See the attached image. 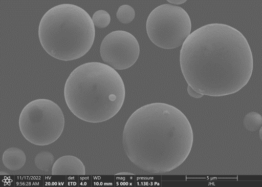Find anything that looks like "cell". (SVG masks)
I'll use <instances>...</instances> for the list:
<instances>
[{
  "instance_id": "obj_1",
  "label": "cell",
  "mask_w": 262,
  "mask_h": 187,
  "mask_svg": "<svg viewBox=\"0 0 262 187\" xmlns=\"http://www.w3.org/2000/svg\"><path fill=\"white\" fill-rule=\"evenodd\" d=\"M180 64L188 86L213 97L239 92L250 81L254 68L247 38L223 24L206 25L190 33L181 47Z\"/></svg>"
},
{
  "instance_id": "obj_2",
  "label": "cell",
  "mask_w": 262,
  "mask_h": 187,
  "mask_svg": "<svg viewBox=\"0 0 262 187\" xmlns=\"http://www.w3.org/2000/svg\"><path fill=\"white\" fill-rule=\"evenodd\" d=\"M194 141L191 124L178 108L156 102L140 107L130 116L123 133L129 160L154 174L172 171L190 154Z\"/></svg>"
},
{
  "instance_id": "obj_3",
  "label": "cell",
  "mask_w": 262,
  "mask_h": 187,
  "mask_svg": "<svg viewBox=\"0 0 262 187\" xmlns=\"http://www.w3.org/2000/svg\"><path fill=\"white\" fill-rule=\"evenodd\" d=\"M65 100L70 111L80 120L97 123L112 119L125 98L122 77L108 65L89 63L70 74L64 86Z\"/></svg>"
},
{
  "instance_id": "obj_4",
  "label": "cell",
  "mask_w": 262,
  "mask_h": 187,
  "mask_svg": "<svg viewBox=\"0 0 262 187\" xmlns=\"http://www.w3.org/2000/svg\"><path fill=\"white\" fill-rule=\"evenodd\" d=\"M38 37L50 56L72 61L83 57L92 48L95 28L85 10L64 4L53 7L44 15L39 23Z\"/></svg>"
},
{
  "instance_id": "obj_5",
  "label": "cell",
  "mask_w": 262,
  "mask_h": 187,
  "mask_svg": "<svg viewBox=\"0 0 262 187\" xmlns=\"http://www.w3.org/2000/svg\"><path fill=\"white\" fill-rule=\"evenodd\" d=\"M19 128L28 142L46 146L56 141L64 129L63 113L58 105L46 98L27 104L19 117Z\"/></svg>"
},
{
  "instance_id": "obj_6",
  "label": "cell",
  "mask_w": 262,
  "mask_h": 187,
  "mask_svg": "<svg viewBox=\"0 0 262 187\" xmlns=\"http://www.w3.org/2000/svg\"><path fill=\"white\" fill-rule=\"evenodd\" d=\"M191 22L182 7L164 4L153 10L146 22L148 37L157 46L172 49L183 45L190 34Z\"/></svg>"
},
{
  "instance_id": "obj_7",
  "label": "cell",
  "mask_w": 262,
  "mask_h": 187,
  "mask_svg": "<svg viewBox=\"0 0 262 187\" xmlns=\"http://www.w3.org/2000/svg\"><path fill=\"white\" fill-rule=\"evenodd\" d=\"M100 53L104 63L117 70H124L137 62L140 46L137 38L124 31L110 33L103 39Z\"/></svg>"
},
{
  "instance_id": "obj_8",
  "label": "cell",
  "mask_w": 262,
  "mask_h": 187,
  "mask_svg": "<svg viewBox=\"0 0 262 187\" xmlns=\"http://www.w3.org/2000/svg\"><path fill=\"white\" fill-rule=\"evenodd\" d=\"M53 175H85V167L83 163L77 157L66 155L59 157L52 167Z\"/></svg>"
},
{
  "instance_id": "obj_9",
  "label": "cell",
  "mask_w": 262,
  "mask_h": 187,
  "mask_svg": "<svg viewBox=\"0 0 262 187\" xmlns=\"http://www.w3.org/2000/svg\"><path fill=\"white\" fill-rule=\"evenodd\" d=\"M25 152L18 148L11 147L6 150L3 155V162L6 168L12 171L23 168L26 162Z\"/></svg>"
},
{
  "instance_id": "obj_10",
  "label": "cell",
  "mask_w": 262,
  "mask_h": 187,
  "mask_svg": "<svg viewBox=\"0 0 262 187\" xmlns=\"http://www.w3.org/2000/svg\"><path fill=\"white\" fill-rule=\"evenodd\" d=\"M55 161L54 156L49 152L38 153L34 160L37 168L43 172H48L52 168Z\"/></svg>"
},
{
  "instance_id": "obj_11",
  "label": "cell",
  "mask_w": 262,
  "mask_h": 187,
  "mask_svg": "<svg viewBox=\"0 0 262 187\" xmlns=\"http://www.w3.org/2000/svg\"><path fill=\"white\" fill-rule=\"evenodd\" d=\"M244 124L246 130L250 132H255L261 127V115L255 112L249 113L245 117Z\"/></svg>"
},
{
  "instance_id": "obj_12",
  "label": "cell",
  "mask_w": 262,
  "mask_h": 187,
  "mask_svg": "<svg viewBox=\"0 0 262 187\" xmlns=\"http://www.w3.org/2000/svg\"><path fill=\"white\" fill-rule=\"evenodd\" d=\"M116 16L120 23L127 24L134 20L136 16V12L133 7L124 5L121 6L118 8Z\"/></svg>"
},
{
  "instance_id": "obj_13",
  "label": "cell",
  "mask_w": 262,
  "mask_h": 187,
  "mask_svg": "<svg viewBox=\"0 0 262 187\" xmlns=\"http://www.w3.org/2000/svg\"><path fill=\"white\" fill-rule=\"evenodd\" d=\"M92 19L95 27L99 29L106 28L111 22L110 14L103 10H99L96 12L93 16Z\"/></svg>"
},
{
  "instance_id": "obj_14",
  "label": "cell",
  "mask_w": 262,
  "mask_h": 187,
  "mask_svg": "<svg viewBox=\"0 0 262 187\" xmlns=\"http://www.w3.org/2000/svg\"><path fill=\"white\" fill-rule=\"evenodd\" d=\"M187 91L189 94V95L195 98H200L204 96L203 94H201L200 93H197L195 92L192 88H191L190 86H188L187 87Z\"/></svg>"
},
{
  "instance_id": "obj_15",
  "label": "cell",
  "mask_w": 262,
  "mask_h": 187,
  "mask_svg": "<svg viewBox=\"0 0 262 187\" xmlns=\"http://www.w3.org/2000/svg\"><path fill=\"white\" fill-rule=\"evenodd\" d=\"M170 4L175 5H182L186 3V0H168L167 1Z\"/></svg>"
},
{
  "instance_id": "obj_16",
  "label": "cell",
  "mask_w": 262,
  "mask_h": 187,
  "mask_svg": "<svg viewBox=\"0 0 262 187\" xmlns=\"http://www.w3.org/2000/svg\"><path fill=\"white\" fill-rule=\"evenodd\" d=\"M116 175H134L133 173H129L127 172H123L117 174Z\"/></svg>"
}]
</instances>
